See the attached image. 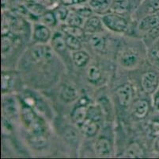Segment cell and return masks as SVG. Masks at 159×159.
Instances as JSON below:
<instances>
[{
    "mask_svg": "<svg viewBox=\"0 0 159 159\" xmlns=\"http://www.w3.org/2000/svg\"><path fill=\"white\" fill-rule=\"evenodd\" d=\"M102 22L108 30L116 33H122L125 31L128 27V22L124 17L118 14H109L103 16Z\"/></svg>",
    "mask_w": 159,
    "mask_h": 159,
    "instance_id": "6da1fadb",
    "label": "cell"
},
{
    "mask_svg": "<svg viewBox=\"0 0 159 159\" xmlns=\"http://www.w3.org/2000/svg\"><path fill=\"white\" fill-rule=\"evenodd\" d=\"M31 57L37 63H47L51 61L53 57V52L48 46H36L32 49Z\"/></svg>",
    "mask_w": 159,
    "mask_h": 159,
    "instance_id": "7a4b0ae2",
    "label": "cell"
},
{
    "mask_svg": "<svg viewBox=\"0 0 159 159\" xmlns=\"http://www.w3.org/2000/svg\"><path fill=\"white\" fill-rule=\"evenodd\" d=\"M159 84L158 77L152 71L145 72L143 74L141 78V86L144 92L147 94H152L157 88Z\"/></svg>",
    "mask_w": 159,
    "mask_h": 159,
    "instance_id": "3957f363",
    "label": "cell"
},
{
    "mask_svg": "<svg viewBox=\"0 0 159 159\" xmlns=\"http://www.w3.org/2000/svg\"><path fill=\"white\" fill-rule=\"evenodd\" d=\"M116 92L121 107H127L131 104L133 99V88L131 84L128 83L122 84L117 88Z\"/></svg>",
    "mask_w": 159,
    "mask_h": 159,
    "instance_id": "277c9868",
    "label": "cell"
},
{
    "mask_svg": "<svg viewBox=\"0 0 159 159\" xmlns=\"http://www.w3.org/2000/svg\"><path fill=\"white\" fill-rule=\"evenodd\" d=\"M51 31L47 26L44 24H37L34 27L33 38L40 43H45L51 38Z\"/></svg>",
    "mask_w": 159,
    "mask_h": 159,
    "instance_id": "5b68a950",
    "label": "cell"
},
{
    "mask_svg": "<svg viewBox=\"0 0 159 159\" xmlns=\"http://www.w3.org/2000/svg\"><path fill=\"white\" fill-rule=\"evenodd\" d=\"M88 118V108L86 105L79 104L73 109L71 119L75 124L80 127Z\"/></svg>",
    "mask_w": 159,
    "mask_h": 159,
    "instance_id": "8992f818",
    "label": "cell"
},
{
    "mask_svg": "<svg viewBox=\"0 0 159 159\" xmlns=\"http://www.w3.org/2000/svg\"><path fill=\"white\" fill-rule=\"evenodd\" d=\"M94 150L97 155L101 157L109 155L111 153V145L109 140L105 137L98 138L95 142Z\"/></svg>",
    "mask_w": 159,
    "mask_h": 159,
    "instance_id": "52a82bcc",
    "label": "cell"
},
{
    "mask_svg": "<svg viewBox=\"0 0 159 159\" xmlns=\"http://www.w3.org/2000/svg\"><path fill=\"white\" fill-rule=\"evenodd\" d=\"M103 30L102 27V20L98 17H89L84 25V31L89 33H96L102 32Z\"/></svg>",
    "mask_w": 159,
    "mask_h": 159,
    "instance_id": "ba28073f",
    "label": "cell"
},
{
    "mask_svg": "<svg viewBox=\"0 0 159 159\" xmlns=\"http://www.w3.org/2000/svg\"><path fill=\"white\" fill-rule=\"evenodd\" d=\"M82 133L88 137H93L98 134L99 131V125L98 122L87 118L85 122L80 126Z\"/></svg>",
    "mask_w": 159,
    "mask_h": 159,
    "instance_id": "9c48e42d",
    "label": "cell"
},
{
    "mask_svg": "<svg viewBox=\"0 0 159 159\" xmlns=\"http://www.w3.org/2000/svg\"><path fill=\"white\" fill-rule=\"evenodd\" d=\"M149 103L145 100H139L133 107V115L137 119H144L149 112Z\"/></svg>",
    "mask_w": 159,
    "mask_h": 159,
    "instance_id": "30bf717a",
    "label": "cell"
},
{
    "mask_svg": "<svg viewBox=\"0 0 159 159\" xmlns=\"http://www.w3.org/2000/svg\"><path fill=\"white\" fill-rule=\"evenodd\" d=\"M120 62V65L125 68H132L138 63V56L132 51H125L121 55Z\"/></svg>",
    "mask_w": 159,
    "mask_h": 159,
    "instance_id": "8fae6325",
    "label": "cell"
},
{
    "mask_svg": "<svg viewBox=\"0 0 159 159\" xmlns=\"http://www.w3.org/2000/svg\"><path fill=\"white\" fill-rule=\"evenodd\" d=\"M157 26H159V15H150L140 22L139 29L141 31L147 32Z\"/></svg>",
    "mask_w": 159,
    "mask_h": 159,
    "instance_id": "7c38bea8",
    "label": "cell"
},
{
    "mask_svg": "<svg viewBox=\"0 0 159 159\" xmlns=\"http://www.w3.org/2000/svg\"><path fill=\"white\" fill-rule=\"evenodd\" d=\"M21 117H22L24 124L25 125V127L28 129L30 125L33 122V121L35 120L36 118L37 117V116L35 114V112H33V110L30 106L27 105L26 103H25V104L22 105V107H21Z\"/></svg>",
    "mask_w": 159,
    "mask_h": 159,
    "instance_id": "4fadbf2b",
    "label": "cell"
},
{
    "mask_svg": "<svg viewBox=\"0 0 159 159\" xmlns=\"http://www.w3.org/2000/svg\"><path fill=\"white\" fill-rule=\"evenodd\" d=\"M145 155L143 149L138 142H133L128 145L126 151V157L131 158H140Z\"/></svg>",
    "mask_w": 159,
    "mask_h": 159,
    "instance_id": "5bb4252c",
    "label": "cell"
},
{
    "mask_svg": "<svg viewBox=\"0 0 159 159\" xmlns=\"http://www.w3.org/2000/svg\"><path fill=\"white\" fill-rule=\"evenodd\" d=\"M62 100L66 103L74 101L78 97V91L74 86L66 85L63 87L60 93Z\"/></svg>",
    "mask_w": 159,
    "mask_h": 159,
    "instance_id": "9a60e30c",
    "label": "cell"
},
{
    "mask_svg": "<svg viewBox=\"0 0 159 159\" xmlns=\"http://www.w3.org/2000/svg\"><path fill=\"white\" fill-rule=\"evenodd\" d=\"M89 44L98 52H103L106 48V39L101 35L93 34L89 38Z\"/></svg>",
    "mask_w": 159,
    "mask_h": 159,
    "instance_id": "2e32d148",
    "label": "cell"
},
{
    "mask_svg": "<svg viewBox=\"0 0 159 159\" xmlns=\"http://www.w3.org/2000/svg\"><path fill=\"white\" fill-rule=\"evenodd\" d=\"M51 44L53 49H56L58 52L63 51L66 47L65 36H63V33H60V32H56L52 37Z\"/></svg>",
    "mask_w": 159,
    "mask_h": 159,
    "instance_id": "e0dca14e",
    "label": "cell"
},
{
    "mask_svg": "<svg viewBox=\"0 0 159 159\" xmlns=\"http://www.w3.org/2000/svg\"><path fill=\"white\" fill-rule=\"evenodd\" d=\"M72 59H73L74 63L77 67H83L88 63L89 60V56L87 52L85 51L77 50L75 51L72 54Z\"/></svg>",
    "mask_w": 159,
    "mask_h": 159,
    "instance_id": "ac0fdd59",
    "label": "cell"
},
{
    "mask_svg": "<svg viewBox=\"0 0 159 159\" xmlns=\"http://www.w3.org/2000/svg\"><path fill=\"white\" fill-rule=\"evenodd\" d=\"M130 7L129 0H116L111 6V11L116 14H121L128 11Z\"/></svg>",
    "mask_w": 159,
    "mask_h": 159,
    "instance_id": "d6986e66",
    "label": "cell"
},
{
    "mask_svg": "<svg viewBox=\"0 0 159 159\" xmlns=\"http://www.w3.org/2000/svg\"><path fill=\"white\" fill-rule=\"evenodd\" d=\"M62 30L65 34L70 35L78 38H82L85 34L84 30L81 28V26H74L66 24L62 26Z\"/></svg>",
    "mask_w": 159,
    "mask_h": 159,
    "instance_id": "ffe728a7",
    "label": "cell"
},
{
    "mask_svg": "<svg viewBox=\"0 0 159 159\" xmlns=\"http://www.w3.org/2000/svg\"><path fill=\"white\" fill-rule=\"evenodd\" d=\"M28 129L31 135H44L45 129L44 121L37 116Z\"/></svg>",
    "mask_w": 159,
    "mask_h": 159,
    "instance_id": "44dd1931",
    "label": "cell"
},
{
    "mask_svg": "<svg viewBox=\"0 0 159 159\" xmlns=\"http://www.w3.org/2000/svg\"><path fill=\"white\" fill-rule=\"evenodd\" d=\"M3 110L7 116H15L18 110H17V104L15 100L11 97L6 98L3 101Z\"/></svg>",
    "mask_w": 159,
    "mask_h": 159,
    "instance_id": "7402d4cb",
    "label": "cell"
},
{
    "mask_svg": "<svg viewBox=\"0 0 159 159\" xmlns=\"http://www.w3.org/2000/svg\"><path fill=\"white\" fill-rule=\"evenodd\" d=\"M89 7L98 12H103L109 7L108 0H89Z\"/></svg>",
    "mask_w": 159,
    "mask_h": 159,
    "instance_id": "603a6c76",
    "label": "cell"
},
{
    "mask_svg": "<svg viewBox=\"0 0 159 159\" xmlns=\"http://www.w3.org/2000/svg\"><path fill=\"white\" fill-rule=\"evenodd\" d=\"M86 76L89 81H90L91 83H97L102 78V72L98 67L95 65H91L88 68Z\"/></svg>",
    "mask_w": 159,
    "mask_h": 159,
    "instance_id": "cb8c5ba5",
    "label": "cell"
},
{
    "mask_svg": "<svg viewBox=\"0 0 159 159\" xmlns=\"http://www.w3.org/2000/svg\"><path fill=\"white\" fill-rule=\"evenodd\" d=\"M65 41H66V47L69 48L70 50H80L81 47H82V45H81L79 38L73 37V36H70V35L66 34V36H65Z\"/></svg>",
    "mask_w": 159,
    "mask_h": 159,
    "instance_id": "d4e9b609",
    "label": "cell"
},
{
    "mask_svg": "<svg viewBox=\"0 0 159 159\" xmlns=\"http://www.w3.org/2000/svg\"><path fill=\"white\" fill-rule=\"evenodd\" d=\"M30 142L33 147L41 149L46 146L47 140L43 135H31V137L30 138Z\"/></svg>",
    "mask_w": 159,
    "mask_h": 159,
    "instance_id": "484cf974",
    "label": "cell"
},
{
    "mask_svg": "<svg viewBox=\"0 0 159 159\" xmlns=\"http://www.w3.org/2000/svg\"><path fill=\"white\" fill-rule=\"evenodd\" d=\"M26 9L35 16H42L45 13V8L42 5L36 2H30L26 5Z\"/></svg>",
    "mask_w": 159,
    "mask_h": 159,
    "instance_id": "4316f807",
    "label": "cell"
},
{
    "mask_svg": "<svg viewBox=\"0 0 159 159\" xmlns=\"http://www.w3.org/2000/svg\"><path fill=\"white\" fill-rule=\"evenodd\" d=\"M40 20L42 22V24L45 25V26H56V24L58 22L54 12H52V11H48V12L44 13V14L41 16Z\"/></svg>",
    "mask_w": 159,
    "mask_h": 159,
    "instance_id": "83f0119b",
    "label": "cell"
},
{
    "mask_svg": "<svg viewBox=\"0 0 159 159\" xmlns=\"http://www.w3.org/2000/svg\"><path fill=\"white\" fill-rule=\"evenodd\" d=\"M66 22V24L70 26H81L83 24V17L79 15L76 12L71 13V14H69Z\"/></svg>",
    "mask_w": 159,
    "mask_h": 159,
    "instance_id": "f1b7e54d",
    "label": "cell"
},
{
    "mask_svg": "<svg viewBox=\"0 0 159 159\" xmlns=\"http://www.w3.org/2000/svg\"><path fill=\"white\" fill-rule=\"evenodd\" d=\"M88 118L97 122L102 119V110L99 106H91L88 108Z\"/></svg>",
    "mask_w": 159,
    "mask_h": 159,
    "instance_id": "f546056e",
    "label": "cell"
},
{
    "mask_svg": "<svg viewBox=\"0 0 159 159\" xmlns=\"http://www.w3.org/2000/svg\"><path fill=\"white\" fill-rule=\"evenodd\" d=\"M12 87V77L9 73L3 72L2 74V91L3 92L9 91Z\"/></svg>",
    "mask_w": 159,
    "mask_h": 159,
    "instance_id": "4dcf8cb0",
    "label": "cell"
},
{
    "mask_svg": "<svg viewBox=\"0 0 159 159\" xmlns=\"http://www.w3.org/2000/svg\"><path fill=\"white\" fill-rule=\"evenodd\" d=\"M54 14L56 15L58 21L65 22L69 15L68 10L64 7H60L54 11Z\"/></svg>",
    "mask_w": 159,
    "mask_h": 159,
    "instance_id": "1f68e13d",
    "label": "cell"
},
{
    "mask_svg": "<svg viewBox=\"0 0 159 159\" xmlns=\"http://www.w3.org/2000/svg\"><path fill=\"white\" fill-rule=\"evenodd\" d=\"M12 46L11 39L6 34L2 35V52L3 55H6L9 52Z\"/></svg>",
    "mask_w": 159,
    "mask_h": 159,
    "instance_id": "d6a6232c",
    "label": "cell"
},
{
    "mask_svg": "<svg viewBox=\"0 0 159 159\" xmlns=\"http://www.w3.org/2000/svg\"><path fill=\"white\" fill-rule=\"evenodd\" d=\"M148 132L151 136L155 138L159 136V120L154 119L150 122L148 126Z\"/></svg>",
    "mask_w": 159,
    "mask_h": 159,
    "instance_id": "836d02e7",
    "label": "cell"
},
{
    "mask_svg": "<svg viewBox=\"0 0 159 159\" xmlns=\"http://www.w3.org/2000/svg\"><path fill=\"white\" fill-rule=\"evenodd\" d=\"M147 40H150V42H153L155 39L159 37V26H156L154 28L151 29L150 30L147 31Z\"/></svg>",
    "mask_w": 159,
    "mask_h": 159,
    "instance_id": "e575fe53",
    "label": "cell"
},
{
    "mask_svg": "<svg viewBox=\"0 0 159 159\" xmlns=\"http://www.w3.org/2000/svg\"><path fill=\"white\" fill-rule=\"evenodd\" d=\"M76 13L82 17H89L92 14V9L90 7H81L78 9Z\"/></svg>",
    "mask_w": 159,
    "mask_h": 159,
    "instance_id": "d590c367",
    "label": "cell"
},
{
    "mask_svg": "<svg viewBox=\"0 0 159 159\" xmlns=\"http://www.w3.org/2000/svg\"><path fill=\"white\" fill-rule=\"evenodd\" d=\"M147 3L152 12L159 11V0H148Z\"/></svg>",
    "mask_w": 159,
    "mask_h": 159,
    "instance_id": "8d00e7d4",
    "label": "cell"
},
{
    "mask_svg": "<svg viewBox=\"0 0 159 159\" xmlns=\"http://www.w3.org/2000/svg\"><path fill=\"white\" fill-rule=\"evenodd\" d=\"M66 138L67 139H69L70 141H72L73 142L74 140H75L77 138V135H76V133H75V130L73 129H70L68 130V131L66 132Z\"/></svg>",
    "mask_w": 159,
    "mask_h": 159,
    "instance_id": "74e56055",
    "label": "cell"
},
{
    "mask_svg": "<svg viewBox=\"0 0 159 159\" xmlns=\"http://www.w3.org/2000/svg\"><path fill=\"white\" fill-rule=\"evenodd\" d=\"M61 2L64 6H70L75 3L74 0H61Z\"/></svg>",
    "mask_w": 159,
    "mask_h": 159,
    "instance_id": "f35d334b",
    "label": "cell"
},
{
    "mask_svg": "<svg viewBox=\"0 0 159 159\" xmlns=\"http://www.w3.org/2000/svg\"><path fill=\"white\" fill-rule=\"evenodd\" d=\"M154 149L157 151H159V136L157 137L155 140V143H154Z\"/></svg>",
    "mask_w": 159,
    "mask_h": 159,
    "instance_id": "ab89813d",
    "label": "cell"
},
{
    "mask_svg": "<svg viewBox=\"0 0 159 159\" xmlns=\"http://www.w3.org/2000/svg\"><path fill=\"white\" fill-rule=\"evenodd\" d=\"M154 104H155V106L159 110V94H157V96H155V99H154Z\"/></svg>",
    "mask_w": 159,
    "mask_h": 159,
    "instance_id": "60d3db41",
    "label": "cell"
},
{
    "mask_svg": "<svg viewBox=\"0 0 159 159\" xmlns=\"http://www.w3.org/2000/svg\"><path fill=\"white\" fill-rule=\"evenodd\" d=\"M154 57H155L159 61V47L157 48L155 51H154Z\"/></svg>",
    "mask_w": 159,
    "mask_h": 159,
    "instance_id": "b9f144b4",
    "label": "cell"
},
{
    "mask_svg": "<svg viewBox=\"0 0 159 159\" xmlns=\"http://www.w3.org/2000/svg\"><path fill=\"white\" fill-rule=\"evenodd\" d=\"M85 0H74L75 3H81V2H83Z\"/></svg>",
    "mask_w": 159,
    "mask_h": 159,
    "instance_id": "7bdbcfd3",
    "label": "cell"
}]
</instances>
